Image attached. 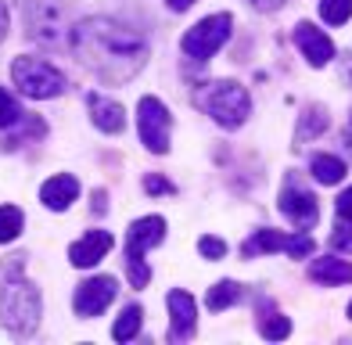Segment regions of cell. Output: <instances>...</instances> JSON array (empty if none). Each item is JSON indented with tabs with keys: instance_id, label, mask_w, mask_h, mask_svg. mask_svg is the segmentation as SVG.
I'll return each instance as SVG.
<instances>
[{
	"instance_id": "cell-1",
	"label": "cell",
	"mask_w": 352,
	"mask_h": 345,
	"mask_svg": "<svg viewBox=\"0 0 352 345\" xmlns=\"http://www.w3.org/2000/svg\"><path fill=\"white\" fill-rule=\"evenodd\" d=\"M72 51L90 72H98L104 83H126L148 61V43L133 29L111 19H83L72 29Z\"/></svg>"
},
{
	"instance_id": "cell-2",
	"label": "cell",
	"mask_w": 352,
	"mask_h": 345,
	"mask_svg": "<svg viewBox=\"0 0 352 345\" xmlns=\"http://www.w3.org/2000/svg\"><path fill=\"white\" fill-rule=\"evenodd\" d=\"M0 320L11 335H33L40 324V291L22 277L19 259L0 270Z\"/></svg>"
},
{
	"instance_id": "cell-3",
	"label": "cell",
	"mask_w": 352,
	"mask_h": 345,
	"mask_svg": "<svg viewBox=\"0 0 352 345\" xmlns=\"http://www.w3.org/2000/svg\"><path fill=\"white\" fill-rule=\"evenodd\" d=\"M195 104L201 108L205 115H212L219 126L237 130L252 112V101H248V90L241 83H230V80H219V83H205L195 93Z\"/></svg>"
},
{
	"instance_id": "cell-4",
	"label": "cell",
	"mask_w": 352,
	"mask_h": 345,
	"mask_svg": "<svg viewBox=\"0 0 352 345\" xmlns=\"http://www.w3.org/2000/svg\"><path fill=\"white\" fill-rule=\"evenodd\" d=\"M25 36L43 47L69 43V0H25Z\"/></svg>"
},
{
	"instance_id": "cell-5",
	"label": "cell",
	"mask_w": 352,
	"mask_h": 345,
	"mask_svg": "<svg viewBox=\"0 0 352 345\" xmlns=\"http://www.w3.org/2000/svg\"><path fill=\"white\" fill-rule=\"evenodd\" d=\"M11 80L25 98L33 101H47V98H58L65 90V76H61L54 65H47L40 58H14L11 61Z\"/></svg>"
},
{
	"instance_id": "cell-6",
	"label": "cell",
	"mask_w": 352,
	"mask_h": 345,
	"mask_svg": "<svg viewBox=\"0 0 352 345\" xmlns=\"http://www.w3.org/2000/svg\"><path fill=\"white\" fill-rule=\"evenodd\" d=\"M166 238V219L162 216H144L126 230V266H130V285L133 288H148V266H144V252L151 245Z\"/></svg>"
},
{
	"instance_id": "cell-7",
	"label": "cell",
	"mask_w": 352,
	"mask_h": 345,
	"mask_svg": "<svg viewBox=\"0 0 352 345\" xmlns=\"http://www.w3.org/2000/svg\"><path fill=\"white\" fill-rule=\"evenodd\" d=\"M230 25H234V19L230 14H209V19H201L195 29H187V36H184V54L190 58V61H209L223 43H227V36H230Z\"/></svg>"
},
{
	"instance_id": "cell-8",
	"label": "cell",
	"mask_w": 352,
	"mask_h": 345,
	"mask_svg": "<svg viewBox=\"0 0 352 345\" xmlns=\"http://www.w3.org/2000/svg\"><path fill=\"white\" fill-rule=\"evenodd\" d=\"M137 122H140L144 148L155 151V155H166L169 151V130H173L169 108L158 101V98H144L140 108H137Z\"/></svg>"
},
{
	"instance_id": "cell-9",
	"label": "cell",
	"mask_w": 352,
	"mask_h": 345,
	"mask_svg": "<svg viewBox=\"0 0 352 345\" xmlns=\"http://www.w3.org/2000/svg\"><path fill=\"white\" fill-rule=\"evenodd\" d=\"M259 252H287L292 259L313 256V238H284L277 230H255L252 238L241 245V256H259Z\"/></svg>"
},
{
	"instance_id": "cell-10",
	"label": "cell",
	"mask_w": 352,
	"mask_h": 345,
	"mask_svg": "<svg viewBox=\"0 0 352 345\" xmlns=\"http://www.w3.org/2000/svg\"><path fill=\"white\" fill-rule=\"evenodd\" d=\"M280 212L292 219V227H298V230L316 227V219H320L316 198L306 191V187H298V183H284V191H280Z\"/></svg>"
},
{
	"instance_id": "cell-11",
	"label": "cell",
	"mask_w": 352,
	"mask_h": 345,
	"mask_svg": "<svg viewBox=\"0 0 352 345\" xmlns=\"http://www.w3.org/2000/svg\"><path fill=\"white\" fill-rule=\"evenodd\" d=\"M116 299V280L111 277H90L76 288V313L79 317H98Z\"/></svg>"
},
{
	"instance_id": "cell-12",
	"label": "cell",
	"mask_w": 352,
	"mask_h": 345,
	"mask_svg": "<svg viewBox=\"0 0 352 345\" xmlns=\"http://www.w3.org/2000/svg\"><path fill=\"white\" fill-rule=\"evenodd\" d=\"M295 43H298V51L306 54L309 65H327V61L334 58V43L327 40V33H320V29L313 22H298L295 25Z\"/></svg>"
},
{
	"instance_id": "cell-13",
	"label": "cell",
	"mask_w": 352,
	"mask_h": 345,
	"mask_svg": "<svg viewBox=\"0 0 352 345\" xmlns=\"http://www.w3.org/2000/svg\"><path fill=\"white\" fill-rule=\"evenodd\" d=\"M169 313H173L169 342H187L195 335V299L187 291H169Z\"/></svg>"
},
{
	"instance_id": "cell-14",
	"label": "cell",
	"mask_w": 352,
	"mask_h": 345,
	"mask_svg": "<svg viewBox=\"0 0 352 345\" xmlns=\"http://www.w3.org/2000/svg\"><path fill=\"white\" fill-rule=\"evenodd\" d=\"M76 194H79V180L69 177V172H58V177H51L40 187V201L47 209H54V212H65L76 201Z\"/></svg>"
},
{
	"instance_id": "cell-15",
	"label": "cell",
	"mask_w": 352,
	"mask_h": 345,
	"mask_svg": "<svg viewBox=\"0 0 352 345\" xmlns=\"http://www.w3.org/2000/svg\"><path fill=\"white\" fill-rule=\"evenodd\" d=\"M108 248H111V234L108 230H90L87 238H79L69 248V259H72V266H94L108 256Z\"/></svg>"
},
{
	"instance_id": "cell-16",
	"label": "cell",
	"mask_w": 352,
	"mask_h": 345,
	"mask_svg": "<svg viewBox=\"0 0 352 345\" xmlns=\"http://www.w3.org/2000/svg\"><path fill=\"white\" fill-rule=\"evenodd\" d=\"M87 104H90V119H94V126H98V130H104V133H119V130L126 126L122 104L101 98V93H90Z\"/></svg>"
},
{
	"instance_id": "cell-17",
	"label": "cell",
	"mask_w": 352,
	"mask_h": 345,
	"mask_svg": "<svg viewBox=\"0 0 352 345\" xmlns=\"http://www.w3.org/2000/svg\"><path fill=\"white\" fill-rule=\"evenodd\" d=\"M313 280H320V285H349L352 280V263L345 259H316L309 266Z\"/></svg>"
},
{
	"instance_id": "cell-18",
	"label": "cell",
	"mask_w": 352,
	"mask_h": 345,
	"mask_svg": "<svg viewBox=\"0 0 352 345\" xmlns=\"http://www.w3.org/2000/svg\"><path fill=\"white\" fill-rule=\"evenodd\" d=\"M22 223H25V216H22L19 205H0V245H11L19 238Z\"/></svg>"
},
{
	"instance_id": "cell-19",
	"label": "cell",
	"mask_w": 352,
	"mask_h": 345,
	"mask_svg": "<svg viewBox=\"0 0 352 345\" xmlns=\"http://www.w3.org/2000/svg\"><path fill=\"white\" fill-rule=\"evenodd\" d=\"M313 177L320 183H338L345 177V162L334 159V155H316L313 159Z\"/></svg>"
},
{
	"instance_id": "cell-20",
	"label": "cell",
	"mask_w": 352,
	"mask_h": 345,
	"mask_svg": "<svg viewBox=\"0 0 352 345\" xmlns=\"http://www.w3.org/2000/svg\"><path fill=\"white\" fill-rule=\"evenodd\" d=\"M237 299H241V285H234V280H219L216 288H209V309L212 313H219V309H227V306H234Z\"/></svg>"
},
{
	"instance_id": "cell-21",
	"label": "cell",
	"mask_w": 352,
	"mask_h": 345,
	"mask_svg": "<svg viewBox=\"0 0 352 345\" xmlns=\"http://www.w3.org/2000/svg\"><path fill=\"white\" fill-rule=\"evenodd\" d=\"M137 331H140V306H130V309H122V317L111 327V338L130 342V338H137Z\"/></svg>"
},
{
	"instance_id": "cell-22",
	"label": "cell",
	"mask_w": 352,
	"mask_h": 345,
	"mask_svg": "<svg viewBox=\"0 0 352 345\" xmlns=\"http://www.w3.org/2000/svg\"><path fill=\"white\" fill-rule=\"evenodd\" d=\"M327 112H324V108H320V104H313L309 108V112L306 115H302V126H298V140H309V137H316L320 130H327Z\"/></svg>"
},
{
	"instance_id": "cell-23",
	"label": "cell",
	"mask_w": 352,
	"mask_h": 345,
	"mask_svg": "<svg viewBox=\"0 0 352 345\" xmlns=\"http://www.w3.org/2000/svg\"><path fill=\"white\" fill-rule=\"evenodd\" d=\"M22 119H25V112L19 108V101H14L8 90H0V130H8V126H14V122H22Z\"/></svg>"
},
{
	"instance_id": "cell-24",
	"label": "cell",
	"mask_w": 352,
	"mask_h": 345,
	"mask_svg": "<svg viewBox=\"0 0 352 345\" xmlns=\"http://www.w3.org/2000/svg\"><path fill=\"white\" fill-rule=\"evenodd\" d=\"M320 14H324L331 25H345L349 14H352V0H324V4H320Z\"/></svg>"
},
{
	"instance_id": "cell-25",
	"label": "cell",
	"mask_w": 352,
	"mask_h": 345,
	"mask_svg": "<svg viewBox=\"0 0 352 345\" xmlns=\"http://www.w3.org/2000/svg\"><path fill=\"white\" fill-rule=\"evenodd\" d=\"M259 331H263V338L280 342V338L292 335V320H287V317H270V320H263V324H259Z\"/></svg>"
},
{
	"instance_id": "cell-26",
	"label": "cell",
	"mask_w": 352,
	"mask_h": 345,
	"mask_svg": "<svg viewBox=\"0 0 352 345\" xmlns=\"http://www.w3.org/2000/svg\"><path fill=\"white\" fill-rule=\"evenodd\" d=\"M198 252H201L205 259H223V256H227V245H223L219 238H201V241H198Z\"/></svg>"
},
{
	"instance_id": "cell-27",
	"label": "cell",
	"mask_w": 352,
	"mask_h": 345,
	"mask_svg": "<svg viewBox=\"0 0 352 345\" xmlns=\"http://www.w3.org/2000/svg\"><path fill=\"white\" fill-rule=\"evenodd\" d=\"M144 191H148V194H173L176 187L166 177H148V180H144Z\"/></svg>"
},
{
	"instance_id": "cell-28",
	"label": "cell",
	"mask_w": 352,
	"mask_h": 345,
	"mask_svg": "<svg viewBox=\"0 0 352 345\" xmlns=\"http://www.w3.org/2000/svg\"><path fill=\"white\" fill-rule=\"evenodd\" d=\"M331 245L338 248V252H349V256H352V227H338V230H334Z\"/></svg>"
},
{
	"instance_id": "cell-29",
	"label": "cell",
	"mask_w": 352,
	"mask_h": 345,
	"mask_svg": "<svg viewBox=\"0 0 352 345\" xmlns=\"http://www.w3.org/2000/svg\"><path fill=\"white\" fill-rule=\"evenodd\" d=\"M338 216L352 223V187H349V191H342V198H338Z\"/></svg>"
},
{
	"instance_id": "cell-30",
	"label": "cell",
	"mask_w": 352,
	"mask_h": 345,
	"mask_svg": "<svg viewBox=\"0 0 352 345\" xmlns=\"http://www.w3.org/2000/svg\"><path fill=\"white\" fill-rule=\"evenodd\" d=\"M252 4L259 8V11H277V8L284 4V0H252Z\"/></svg>"
},
{
	"instance_id": "cell-31",
	"label": "cell",
	"mask_w": 352,
	"mask_h": 345,
	"mask_svg": "<svg viewBox=\"0 0 352 345\" xmlns=\"http://www.w3.org/2000/svg\"><path fill=\"white\" fill-rule=\"evenodd\" d=\"M4 33H8V4L0 0V40H4Z\"/></svg>"
},
{
	"instance_id": "cell-32",
	"label": "cell",
	"mask_w": 352,
	"mask_h": 345,
	"mask_svg": "<svg viewBox=\"0 0 352 345\" xmlns=\"http://www.w3.org/2000/svg\"><path fill=\"white\" fill-rule=\"evenodd\" d=\"M190 4H195V0H169V8H173V11H187Z\"/></svg>"
},
{
	"instance_id": "cell-33",
	"label": "cell",
	"mask_w": 352,
	"mask_h": 345,
	"mask_svg": "<svg viewBox=\"0 0 352 345\" xmlns=\"http://www.w3.org/2000/svg\"><path fill=\"white\" fill-rule=\"evenodd\" d=\"M94 209H104V191H94Z\"/></svg>"
},
{
	"instance_id": "cell-34",
	"label": "cell",
	"mask_w": 352,
	"mask_h": 345,
	"mask_svg": "<svg viewBox=\"0 0 352 345\" xmlns=\"http://www.w3.org/2000/svg\"><path fill=\"white\" fill-rule=\"evenodd\" d=\"M345 144H349V151H352V122H349V130H345Z\"/></svg>"
},
{
	"instance_id": "cell-35",
	"label": "cell",
	"mask_w": 352,
	"mask_h": 345,
	"mask_svg": "<svg viewBox=\"0 0 352 345\" xmlns=\"http://www.w3.org/2000/svg\"><path fill=\"white\" fill-rule=\"evenodd\" d=\"M349 313H352V306H349Z\"/></svg>"
}]
</instances>
